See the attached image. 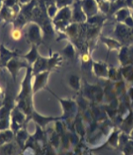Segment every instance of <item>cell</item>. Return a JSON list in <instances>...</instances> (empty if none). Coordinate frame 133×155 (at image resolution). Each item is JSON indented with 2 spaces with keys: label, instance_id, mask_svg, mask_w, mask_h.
Wrapping results in <instances>:
<instances>
[{
  "label": "cell",
  "instance_id": "cell-1",
  "mask_svg": "<svg viewBox=\"0 0 133 155\" xmlns=\"http://www.w3.org/2000/svg\"><path fill=\"white\" fill-rule=\"evenodd\" d=\"M11 36H12V39L14 40V41H19L22 37V32L21 30L19 28H15L12 30L11 32Z\"/></svg>",
  "mask_w": 133,
  "mask_h": 155
}]
</instances>
